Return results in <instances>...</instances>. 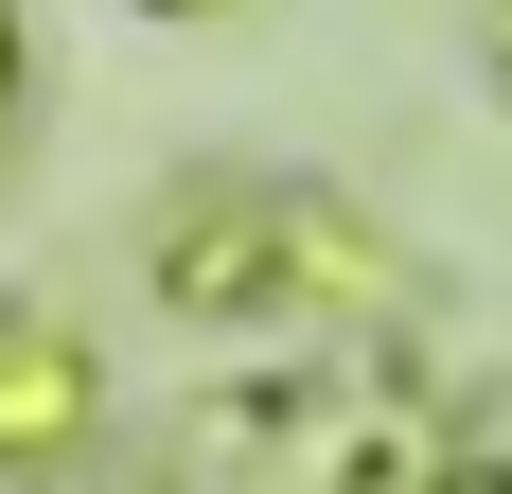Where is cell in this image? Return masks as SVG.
<instances>
[{
    "instance_id": "obj_1",
    "label": "cell",
    "mask_w": 512,
    "mask_h": 494,
    "mask_svg": "<svg viewBox=\"0 0 512 494\" xmlns=\"http://www.w3.org/2000/svg\"><path fill=\"white\" fill-rule=\"evenodd\" d=\"M89 424V371L53 336H0V459H36V442H71Z\"/></svg>"
}]
</instances>
